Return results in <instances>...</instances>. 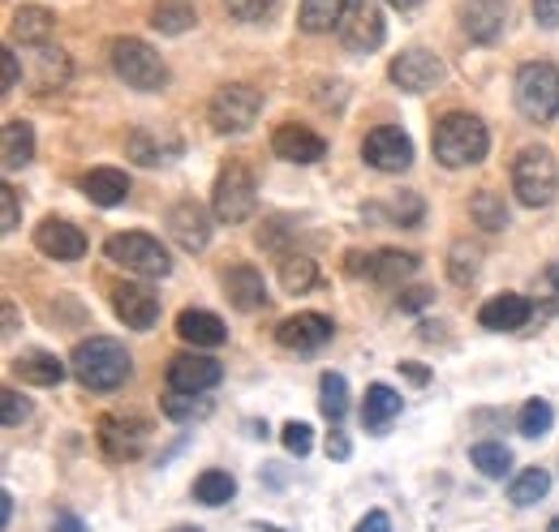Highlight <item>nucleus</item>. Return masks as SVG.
I'll list each match as a JSON object with an SVG mask.
<instances>
[{
  "instance_id": "obj_19",
  "label": "nucleus",
  "mask_w": 559,
  "mask_h": 532,
  "mask_svg": "<svg viewBox=\"0 0 559 532\" xmlns=\"http://www.w3.org/2000/svg\"><path fill=\"white\" fill-rule=\"evenodd\" d=\"M168 237L186 250V254H199V250H207V241H211V219H207V210L199 206L194 198H181L173 210H168Z\"/></svg>"
},
{
  "instance_id": "obj_52",
  "label": "nucleus",
  "mask_w": 559,
  "mask_h": 532,
  "mask_svg": "<svg viewBox=\"0 0 559 532\" xmlns=\"http://www.w3.org/2000/svg\"><path fill=\"white\" fill-rule=\"evenodd\" d=\"M401 374H405L414 387H426V383H430V370H421L418 361H401Z\"/></svg>"
},
{
  "instance_id": "obj_41",
  "label": "nucleus",
  "mask_w": 559,
  "mask_h": 532,
  "mask_svg": "<svg viewBox=\"0 0 559 532\" xmlns=\"http://www.w3.org/2000/svg\"><path fill=\"white\" fill-rule=\"evenodd\" d=\"M207 412H211V399L177 396V391H168V399H164V416H168V421H199V416H207Z\"/></svg>"
},
{
  "instance_id": "obj_40",
  "label": "nucleus",
  "mask_w": 559,
  "mask_h": 532,
  "mask_svg": "<svg viewBox=\"0 0 559 532\" xmlns=\"http://www.w3.org/2000/svg\"><path fill=\"white\" fill-rule=\"evenodd\" d=\"M478 258H483V254H478L474 245L456 241L452 254H448V275H452V283H461V288L474 283V279H478Z\"/></svg>"
},
{
  "instance_id": "obj_53",
  "label": "nucleus",
  "mask_w": 559,
  "mask_h": 532,
  "mask_svg": "<svg viewBox=\"0 0 559 532\" xmlns=\"http://www.w3.org/2000/svg\"><path fill=\"white\" fill-rule=\"evenodd\" d=\"M328 456H336V460H349V438H345L341 430L328 438Z\"/></svg>"
},
{
  "instance_id": "obj_29",
  "label": "nucleus",
  "mask_w": 559,
  "mask_h": 532,
  "mask_svg": "<svg viewBox=\"0 0 559 532\" xmlns=\"http://www.w3.org/2000/svg\"><path fill=\"white\" fill-rule=\"evenodd\" d=\"M414 270H418V258H414V254H401V250H374V254L366 258V275H370L374 283H383V288L405 283Z\"/></svg>"
},
{
  "instance_id": "obj_49",
  "label": "nucleus",
  "mask_w": 559,
  "mask_h": 532,
  "mask_svg": "<svg viewBox=\"0 0 559 532\" xmlns=\"http://www.w3.org/2000/svg\"><path fill=\"white\" fill-rule=\"evenodd\" d=\"M353 532H392V520H388V511H366V520H357Z\"/></svg>"
},
{
  "instance_id": "obj_5",
  "label": "nucleus",
  "mask_w": 559,
  "mask_h": 532,
  "mask_svg": "<svg viewBox=\"0 0 559 532\" xmlns=\"http://www.w3.org/2000/svg\"><path fill=\"white\" fill-rule=\"evenodd\" d=\"M559 190L556 159L547 146H525L512 159V194L521 198V206H551Z\"/></svg>"
},
{
  "instance_id": "obj_2",
  "label": "nucleus",
  "mask_w": 559,
  "mask_h": 532,
  "mask_svg": "<svg viewBox=\"0 0 559 532\" xmlns=\"http://www.w3.org/2000/svg\"><path fill=\"white\" fill-rule=\"evenodd\" d=\"M430 146H435V159L456 172V168H474V164L487 159L490 133H487V125H483L478 117H469V112H448V117H439Z\"/></svg>"
},
{
  "instance_id": "obj_31",
  "label": "nucleus",
  "mask_w": 559,
  "mask_h": 532,
  "mask_svg": "<svg viewBox=\"0 0 559 532\" xmlns=\"http://www.w3.org/2000/svg\"><path fill=\"white\" fill-rule=\"evenodd\" d=\"M151 26L159 35H186V31L199 26V13H194L190 0H155L151 4Z\"/></svg>"
},
{
  "instance_id": "obj_50",
  "label": "nucleus",
  "mask_w": 559,
  "mask_h": 532,
  "mask_svg": "<svg viewBox=\"0 0 559 532\" xmlns=\"http://www.w3.org/2000/svg\"><path fill=\"white\" fill-rule=\"evenodd\" d=\"M17 82H22L17 57H13V52H4V86H0V95H13V90H17Z\"/></svg>"
},
{
  "instance_id": "obj_37",
  "label": "nucleus",
  "mask_w": 559,
  "mask_h": 532,
  "mask_svg": "<svg viewBox=\"0 0 559 532\" xmlns=\"http://www.w3.org/2000/svg\"><path fill=\"white\" fill-rule=\"evenodd\" d=\"M551 425H556V408L547 399H525V408L516 412V430L525 438H547Z\"/></svg>"
},
{
  "instance_id": "obj_6",
  "label": "nucleus",
  "mask_w": 559,
  "mask_h": 532,
  "mask_svg": "<svg viewBox=\"0 0 559 532\" xmlns=\"http://www.w3.org/2000/svg\"><path fill=\"white\" fill-rule=\"evenodd\" d=\"M259 206V185H254V172L246 164H228L219 168L215 177V190H211V210L219 223H246Z\"/></svg>"
},
{
  "instance_id": "obj_27",
  "label": "nucleus",
  "mask_w": 559,
  "mask_h": 532,
  "mask_svg": "<svg viewBox=\"0 0 559 532\" xmlns=\"http://www.w3.org/2000/svg\"><path fill=\"white\" fill-rule=\"evenodd\" d=\"M13 370H17V378L31 383V387H57L70 365H66L57 352H39V348H35V352H22V356L13 361Z\"/></svg>"
},
{
  "instance_id": "obj_23",
  "label": "nucleus",
  "mask_w": 559,
  "mask_h": 532,
  "mask_svg": "<svg viewBox=\"0 0 559 532\" xmlns=\"http://www.w3.org/2000/svg\"><path fill=\"white\" fill-rule=\"evenodd\" d=\"M57 35V13L44 4H17L13 9V39H22L26 48H44Z\"/></svg>"
},
{
  "instance_id": "obj_42",
  "label": "nucleus",
  "mask_w": 559,
  "mask_h": 532,
  "mask_svg": "<svg viewBox=\"0 0 559 532\" xmlns=\"http://www.w3.org/2000/svg\"><path fill=\"white\" fill-rule=\"evenodd\" d=\"M314 430L306 425V421H288L284 430H280V438H284V451L288 456H310V447H314V438H310Z\"/></svg>"
},
{
  "instance_id": "obj_43",
  "label": "nucleus",
  "mask_w": 559,
  "mask_h": 532,
  "mask_svg": "<svg viewBox=\"0 0 559 532\" xmlns=\"http://www.w3.org/2000/svg\"><path fill=\"white\" fill-rule=\"evenodd\" d=\"M224 9H228L237 22H263V17L276 9V0H224Z\"/></svg>"
},
{
  "instance_id": "obj_4",
  "label": "nucleus",
  "mask_w": 559,
  "mask_h": 532,
  "mask_svg": "<svg viewBox=\"0 0 559 532\" xmlns=\"http://www.w3.org/2000/svg\"><path fill=\"white\" fill-rule=\"evenodd\" d=\"M108 61H112V73H117L126 86L142 90V95L168 86V65H164V57H159L151 44L134 39V35L112 39V44H108Z\"/></svg>"
},
{
  "instance_id": "obj_28",
  "label": "nucleus",
  "mask_w": 559,
  "mask_h": 532,
  "mask_svg": "<svg viewBox=\"0 0 559 532\" xmlns=\"http://www.w3.org/2000/svg\"><path fill=\"white\" fill-rule=\"evenodd\" d=\"M401 416V396L388 387V383H374V387H366V403H361V425L370 430V434H383L392 421Z\"/></svg>"
},
{
  "instance_id": "obj_25",
  "label": "nucleus",
  "mask_w": 559,
  "mask_h": 532,
  "mask_svg": "<svg viewBox=\"0 0 559 532\" xmlns=\"http://www.w3.org/2000/svg\"><path fill=\"white\" fill-rule=\"evenodd\" d=\"M31 61H35V73H31L35 95H52V90H61V86L70 82V57H66L61 48L44 44V48H35Z\"/></svg>"
},
{
  "instance_id": "obj_33",
  "label": "nucleus",
  "mask_w": 559,
  "mask_h": 532,
  "mask_svg": "<svg viewBox=\"0 0 559 532\" xmlns=\"http://www.w3.org/2000/svg\"><path fill=\"white\" fill-rule=\"evenodd\" d=\"M469 215H474V223L487 228V232H503V228L512 223L508 202H503V194H495V190H478L474 202H469Z\"/></svg>"
},
{
  "instance_id": "obj_44",
  "label": "nucleus",
  "mask_w": 559,
  "mask_h": 532,
  "mask_svg": "<svg viewBox=\"0 0 559 532\" xmlns=\"http://www.w3.org/2000/svg\"><path fill=\"white\" fill-rule=\"evenodd\" d=\"M388 215H392L401 228H414V223L421 219V198L418 194H401V198L388 206Z\"/></svg>"
},
{
  "instance_id": "obj_11",
  "label": "nucleus",
  "mask_w": 559,
  "mask_h": 532,
  "mask_svg": "<svg viewBox=\"0 0 559 532\" xmlns=\"http://www.w3.org/2000/svg\"><path fill=\"white\" fill-rule=\"evenodd\" d=\"M361 159H366L374 172H405V168L414 164V142H409V133L396 130V125H379V130L366 133Z\"/></svg>"
},
{
  "instance_id": "obj_10",
  "label": "nucleus",
  "mask_w": 559,
  "mask_h": 532,
  "mask_svg": "<svg viewBox=\"0 0 559 532\" xmlns=\"http://www.w3.org/2000/svg\"><path fill=\"white\" fill-rule=\"evenodd\" d=\"M164 378H168V391H177V396H203L211 387H219L224 365L215 356H203V352H177L168 361Z\"/></svg>"
},
{
  "instance_id": "obj_51",
  "label": "nucleus",
  "mask_w": 559,
  "mask_h": 532,
  "mask_svg": "<svg viewBox=\"0 0 559 532\" xmlns=\"http://www.w3.org/2000/svg\"><path fill=\"white\" fill-rule=\"evenodd\" d=\"M543 288H547V301H551V310H559V263L547 266V275H543Z\"/></svg>"
},
{
  "instance_id": "obj_45",
  "label": "nucleus",
  "mask_w": 559,
  "mask_h": 532,
  "mask_svg": "<svg viewBox=\"0 0 559 532\" xmlns=\"http://www.w3.org/2000/svg\"><path fill=\"white\" fill-rule=\"evenodd\" d=\"M0 202H4V215H0V232H13L22 210H17V190L13 185H0Z\"/></svg>"
},
{
  "instance_id": "obj_7",
  "label": "nucleus",
  "mask_w": 559,
  "mask_h": 532,
  "mask_svg": "<svg viewBox=\"0 0 559 532\" xmlns=\"http://www.w3.org/2000/svg\"><path fill=\"white\" fill-rule=\"evenodd\" d=\"M263 112V90H254L250 82H228L211 95L207 117L215 133H246Z\"/></svg>"
},
{
  "instance_id": "obj_17",
  "label": "nucleus",
  "mask_w": 559,
  "mask_h": 532,
  "mask_svg": "<svg viewBox=\"0 0 559 532\" xmlns=\"http://www.w3.org/2000/svg\"><path fill=\"white\" fill-rule=\"evenodd\" d=\"M332 335H336V327H332V318H328V314L306 310V314H293V318H284V323H280L276 343L280 348H288V352H314V348H323Z\"/></svg>"
},
{
  "instance_id": "obj_8",
  "label": "nucleus",
  "mask_w": 559,
  "mask_h": 532,
  "mask_svg": "<svg viewBox=\"0 0 559 532\" xmlns=\"http://www.w3.org/2000/svg\"><path fill=\"white\" fill-rule=\"evenodd\" d=\"M104 254H108V263L126 266V270H134L142 279H164L173 270L168 250L155 237H146V232H117V237H108Z\"/></svg>"
},
{
  "instance_id": "obj_13",
  "label": "nucleus",
  "mask_w": 559,
  "mask_h": 532,
  "mask_svg": "<svg viewBox=\"0 0 559 532\" xmlns=\"http://www.w3.org/2000/svg\"><path fill=\"white\" fill-rule=\"evenodd\" d=\"M99 447H104L108 460H134L146 447V421L142 416H121V412L99 416Z\"/></svg>"
},
{
  "instance_id": "obj_22",
  "label": "nucleus",
  "mask_w": 559,
  "mask_h": 532,
  "mask_svg": "<svg viewBox=\"0 0 559 532\" xmlns=\"http://www.w3.org/2000/svg\"><path fill=\"white\" fill-rule=\"evenodd\" d=\"M530 318H534V305L521 292H499V297H490L487 305L478 310V323L487 331H521Z\"/></svg>"
},
{
  "instance_id": "obj_12",
  "label": "nucleus",
  "mask_w": 559,
  "mask_h": 532,
  "mask_svg": "<svg viewBox=\"0 0 559 532\" xmlns=\"http://www.w3.org/2000/svg\"><path fill=\"white\" fill-rule=\"evenodd\" d=\"M443 61L435 57V52H426V48H405L392 65H388V77L405 90V95H426V90H435L439 82H443Z\"/></svg>"
},
{
  "instance_id": "obj_1",
  "label": "nucleus",
  "mask_w": 559,
  "mask_h": 532,
  "mask_svg": "<svg viewBox=\"0 0 559 532\" xmlns=\"http://www.w3.org/2000/svg\"><path fill=\"white\" fill-rule=\"evenodd\" d=\"M70 370L86 391H117V387L134 374V361H130V352H126L117 339L91 335V339H82V343L73 348Z\"/></svg>"
},
{
  "instance_id": "obj_38",
  "label": "nucleus",
  "mask_w": 559,
  "mask_h": 532,
  "mask_svg": "<svg viewBox=\"0 0 559 532\" xmlns=\"http://www.w3.org/2000/svg\"><path fill=\"white\" fill-rule=\"evenodd\" d=\"M547 489H551V476H547V468H525V472L512 481L508 498H512L516 507H534V503H543V498H547Z\"/></svg>"
},
{
  "instance_id": "obj_34",
  "label": "nucleus",
  "mask_w": 559,
  "mask_h": 532,
  "mask_svg": "<svg viewBox=\"0 0 559 532\" xmlns=\"http://www.w3.org/2000/svg\"><path fill=\"white\" fill-rule=\"evenodd\" d=\"M319 408H323V416L332 421V425H341L345 421V412H349V383H345V374H323L319 378Z\"/></svg>"
},
{
  "instance_id": "obj_3",
  "label": "nucleus",
  "mask_w": 559,
  "mask_h": 532,
  "mask_svg": "<svg viewBox=\"0 0 559 532\" xmlns=\"http://www.w3.org/2000/svg\"><path fill=\"white\" fill-rule=\"evenodd\" d=\"M512 99H516V112L534 125H547L559 117V69L551 61H530V65L516 69V82H512Z\"/></svg>"
},
{
  "instance_id": "obj_55",
  "label": "nucleus",
  "mask_w": 559,
  "mask_h": 532,
  "mask_svg": "<svg viewBox=\"0 0 559 532\" xmlns=\"http://www.w3.org/2000/svg\"><path fill=\"white\" fill-rule=\"evenodd\" d=\"M13 331H17V310L4 305V335H13Z\"/></svg>"
},
{
  "instance_id": "obj_46",
  "label": "nucleus",
  "mask_w": 559,
  "mask_h": 532,
  "mask_svg": "<svg viewBox=\"0 0 559 532\" xmlns=\"http://www.w3.org/2000/svg\"><path fill=\"white\" fill-rule=\"evenodd\" d=\"M288 232H293V228H288V219H284V215H276V219H267V228L259 232V245H267V250H280V245L288 241Z\"/></svg>"
},
{
  "instance_id": "obj_58",
  "label": "nucleus",
  "mask_w": 559,
  "mask_h": 532,
  "mask_svg": "<svg viewBox=\"0 0 559 532\" xmlns=\"http://www.w3.org/2000/svg\"><path fill=\"white\" fill-rule=\"evenodd\" d=\"M547 532H559V516H556V520H551V529H547Z\"/></svg>"
},
{
  "instance_id": "obj_9",
  "label": "nucleus",
  "mask_w": 559,
  "mask_h": 532,
  "mask_svg": "<svg viewBox=\"0 0 559 532\" xmlns=\"http://www.w3.org/2000/svg\"><path fill=\"white\" fill-rule=\"evenodd\" d=\"M336 35H341V44H345L349 52H361V57L374 52V48H383V39H388L383 9H379L374 0H349V9H345V17H341Z\"/></svg>"
},
{
  "instance_id": "obj_32",
  "label": "nucleus",
  "mask_w": 559,
  "mask_h": 532,
  "mask_svg": "<svg viewBox=\"0 0 559 532\" xmlns=\"http://www.w3.org/2000/svg\"><path fill=\"white\" fill-rule=\"evenodd\" d=\"M345 9H349V0H301V13H297V26H301L306 35H323V31H332V26H341V17H345Z\"/></svg>"
},
{
  "instance_id": "obj_56",
  "label": "nucleus",
  "mask_w": 559,
  "mask_h": 532,
  "mask_svg": "<svg viewBox=\"0 0 559 532\" xmlns=\"http://www.w3.org/2000/svg\"><path fill=\"white\" fill-rule=\"evenodd\" d=\"M388 4H396V9H414V4H421V0H388Z\"/></svg>"
},
{
  "instance_id": "obj_54",
  "label": "nucleus",
  "mask_w": 559,
  "mask_h": 532,
  "mask_svg": "<svg viewBox=\"0 0 559 532\" xmlns=\"http://www.w3.org/2000/svg\"><path fill=\"white\" fill-rule=\"evenodd\" d=\"M426 305H430V292H426V288L405 292V301H401V310H426Z\"/></svg>"
},
{
  "instance_id": "obj_35",
  "label": "nucleus",
  "mask_w": 559,
  "mask_h": 532,
  "mask_svg": "<svg viewBox=\"0 0 559 532\" xmlns=\"http://www.w3.org/2000/svg\"><path fill=\"white\" fill-rule=\"evenodd\" d=\"M280 283H284V292L301 297V292H310L319 283V266L310 263L306 254H284L280 258Z\"/></svg>"
},
{
  "instance_id": "obj_26",
  "label": "nucleus",
  "mask_w": 559,
  "mask_h": 532,
  "mask_svg": "<svg viewBox=\"0 0 559 532\" xmlns=\"http://www.w3.org/2000/svg\"><path fill=\"white\" fill-rule=\"evenodd\" d=\"M82 194L95 206H121V202L130 198V177L121 168H91L82 177Z\"/></svg>"
},
{
  "instance_id": "obj_14",
  "label": "nucleus",
  "mask_w": 559,
  "mask_h": 532,
  "mask_svg": "<svg viewBox=\"0 0 559 532\" xmlns=\"http://www.w3.org/2000/svg\"><path fill=\"white\" fill-rule=\"evenodd\" d=\"M181 137L168 130V125H139V130L126 137V155L142 164V168H159V164H173L181 159Z\"/></svg>"
},
{
  "instance_id": "obj_48",
  "label": "nucleus",
  "mask_w": 559,
  "mask_h": 532,
  "mask_svg": "<svg viewBox=\"0 0 559 532\" xmlns=\"http://www.w3.org/2000/svg\"><path fill=\"white\" fill-rule=\"evenodd\" d=\"M534 22L543 31H559V0H534Z\"/></svg>"
},
{
  "instance_id": "obj_47",
  "label": "nucleus",
  "mask_w": 559,
  "mask_h": 532,
  "mask_svg": "<svg viewBox=\"0 0 559 532\" xmlns=\"http://www.w3.org/2000/svg\"><path fill=\"white\" fill-rule=\"evenodd\" d=\"M0 399H4V425H9V430H13V425H22V421L31 416V403L17 396V391H4Z\"/></svg>"
},
{
  "instance_id": "obj_36",
  "label": "nucleus",
  "mask_w": 559,
  "mask_h": 532,
  "mask_svg": "<svg viewBox=\"0 0 559 532\" xmlns=\"http://www.w3.org/2000/svg\"><path fill=\"white\" fill-rule=\"evenodd\" d=\"M233 494H237V481H233L224 468H207V472L194 481V498H199L203 507H224V503H233Z\"/></svg>"
},
{
  "instance_id": "obj_16",
  "label": "nucleus",
  "mask_w": 559,
  "mask_h": 532,
  "mask_svg": "<svg viewBox=\"0 0 559 532\" xmlns=\"http://www.w3.org/2000/svg\"><path fill=\"white\" fill-rule=\"evenodd\" d=\"M35 250H39L44 258H57V263H78V258L86 254V237H82L78 223L48 215V219L35 228Z\"/></svg>"
},
{
  "instance_id": "obj_39",
  "label": "nucleus",
  "mask_w": 559,
  "mask_h": 532,
  "mask_svg": "<svg viewBox=\"0 0 559 532\" xmlns=\"http://www.w3.org/2000/svg\"><path fill=\"white\" fill-rule=\"evenodd\" d=\"M469 456H474V468H478L483 476H490V481H503L508 468H512V451H508L503 443H478Z\"/></svg>"
},
{
  "instance_id": "obj_57",
  "label": "nucleus",
  "mask_w": 559,
  "mask_h": 532,
  "mask_svg": "<svg viewBox=\"0 0 559 532\" xmlns=\"http://www.w3.org/2000/svg\"><path fill=\"white\" fill-rule=\"evenodd\" d=\"M168 532H199V529H190V524H177V529H168Z\"/></svg>"
},
{
  "instance_id": "obj_21",
  "label": "nucleus",
  "mask_w": 559,
  "mask_h": 532,
  "mask_svg": "<svg viewBox=\"0 0 559 532\" xmlns=\"http://www.w3.org/2000/svg\"><path fill=\"white\" fill-rule=\"evenodd\" d=\"M272 150H276L280 159H288V164H319V159L328 155V142L314 130L288 121V125H280V130L272 133Z\"/></svg>"
},
{
  "instance_id": "obj_18",
  "label": "nucleus",
  "mask_w": 559,
  "mask_h": 532,
  "mask_svg": "<svg viewBox=\"0 0 559 532\" xmlns=\"http://www.w3.org/2000/svg\"><path fill=\"white\" fill-rule=\"evenodd\" d=\"M219 283H224L228 305H233V310H241V314H254V310H263V305H267V279H263V270H259V266H250V263L228 266V270L219 275Z\"/></svg>"
},
{
  "instance_id": "obj_15",
  "label": "nucleus",
  "mask_w": 559,
  "mask_h": 532,
  "mask_svg": "<svg viewBox=\"0 0 559 532\" xmlns=\"http://www.w3.org/2000/svg\"><path fill=\"white\" fill-rule=\"evenodd\" d=\"M456 17L474 44H495L508 31V0H461Z\"/></svg>"
},
{
  "instance_id": "obj_24",
  "label": "nucleus",
  "mask_w": 559,
  "mask_h": 532,
  "mask_svg": "<svg viewBox=\"0 0 559 532\" xmlns=\"http://www.w3.org/2000/svg\"><path fill=\"white\" fill-rule=\"evenodd\" d=\"M177 335L190 343V348H219L228 339V327L211 314V310H181L177 314Z\"/></svg>"
},
{
  "instance_id": "obj_30",
  "label": "nucleus",
  "mask_w": 559,
  "mask_h": 532,
  "mask_svg": "<svg viewBox=\"0 0 559 532\" xmlns=\"http://www.w3.org/2000/svg\"><path fill=\"white\" fill-rule=\"evenodd\" d=\"M0 159H4V172H17V168H26L35 159V130L26 121H4Z\"/></svg>"
},
{
  "instance_id": "obj_20",
  "label": "nucleus",
  "mask_w": 559,
  "mask_h": 532,
  "mask_svg": "<svg viewBox=\"0 0 559 532\" xmlns=\"http://www.w3.org/2000/svg\"><path fill=\"white\" fill-rule=\"evenodd\" d=\"M112 310L117 318L130 327V331H151L155 318H159V297L146 288V283H121L112 292Z\"/></svg>"
}]
</instances>
